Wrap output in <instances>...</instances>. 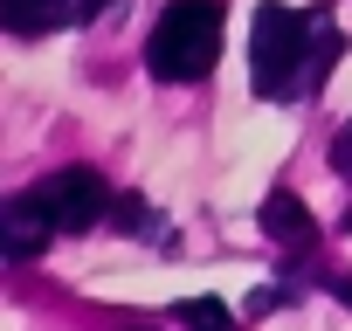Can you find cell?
Wrapping results in <instances>:
<instances>
[{
  "label": "cell",
  "instance_id": "7c38bea8",
  "mask_svg": "<svg viewBox=\"0 0 352 331\" xmlns=\"http://www.w3.org/2000/svg\"><path fill=\"white\" fill-rule=\"evenodd\" d=\"M345 228H352V207H345Z\"/></svg>",
  "mask_w": 352,
  "mask_h": 331
},
{
  "label": "cell",
  "instance_id": "8fae6325",
  "mask_svg": "<svg viewBox=\"0 0 352 331\" xmlns=\"http://www.w3.org/2000/svg\"><path fill=\"white\" fill-rule=\"evenodd\" d=\"M324 283H331V290H338V297L352 304V276H324Z\"/></svg>",
  "mask_w": 352,
  "mask_h": 331
},
{
  "label": "cell",
  "instance_id": "8992f818",
  "mask_svg": "<svg viewBox=\"0 0 352 331\" xmlns=\"http://www.w3.org/2000/svg\"><path fill=\"white\" fill-rule=\"evenodd\" d=\"M49 242H56V228H49L35 207H28V194H14L8 207H0V249H8L14 262H35Z\"/></svg>",
  "mask_w": 352,
  "mask_h": 331
},
{
  "label": "cell",
  "instance_id": "5b68a950",
  "mask_svg": "<svg viewBox=\"0 0 352 331\" xmlns=\"http://www.w3.org/2000/svg\"><path fill=\"white\" fill-rule=\"evenodd\" d=\"M256 221H263V235H276L290 255H311V249H318V214H311L297 194H283V187L256 207Z\"/></svg>",
  "mask_w": 352,
  "mask_h": 331
},
{
  "label": "cell",
  "instance_id": "9c48e42d",
  "mask_svg": "<svg viewBox=\"0 0 352 331\" xmlns=\"http://www.w3.org/2000/svg\"><path fill=\"white\" fill-rule=\"evenodd\" d=\"M290 304V283H263L256 297H249V317H270V310H283Z\"/></svg>",
  "mask_w": 352,
  "mask_h": 331
},
{
  "label": "cell",
  "instance_id": "ba28073f",
  "mask_svg": "<svg viewBox=\"0 0 352 331\" xmlns=\"http://www.w3.org/2000/svg\"><path fill=\"white\" fill-rule=\"evenodd\" d=\"M111 221H118V228H152V235H166V242H173V228H159V221L145 214V201H131V194H118V207H111Z\"/></svg>",
  "mask_w": 352,
  "mask_h": 331
},
{
  "label": "cell",
  "instance_id": "6da1fadb",
  "mask_svg": "<svg viewBox=\"0 0 352 331\" xmlns=\"http://www.w3.org/2000/svg\"><path fill=\"white\" fill-rule=\"evenodd\" d=\"M338 28L331 14H297L283 0L256 8V35H249V69H256V97L270 104H297L318 90V76L338 62Z\"/></svg>",
  "mask_w": 352,
  "mask_h": 331
},
{
  "label": "cell",
  "instance_id": "277c9868",
  "mask_svg": "<svg viewBox=\"0 0 352 331\" xmlns=\"http://www.w3.org/2000/svg\"><path fill=\"white\" fill-rule=\"evenodd\" d=\"M104 8H118V0H0V21L14 35H49V28H76Z\"/></svg>",
  "mask_w": 352,
  "mask_h": 331
},
{
  "label": "cell",
  "instance_id": "3957f363",
  "mask_svg": "<svg viewBox=\"0 0 352 331\" xmlns=\"http://www.w3.org/2000/svg\"><path fill=\"white\" fill-rule=\"evenodd\" d=\"M28 207H35L56 235H83V228H97V221L118 207V194L104 187V173H90V166H63V173H49V180L28 187Z\"/></svg>",
  "mask_w": 352,
  "mask_h": 331
},
{
  "label": "cell",
  "instance_id": "52a82bcc",
  "mask_svg": "<svg viewBox=\"0 0 352 331\" xmlns=\"http://www.w3.org/2000/svg\"><path fill=\"white\" fill-rule=\"evenodd\" d=\"M173 317H180L187 331H235V310L221 297H187V304H173Z\"/></svg>",
  "mask_w": 352,
  "mask_h": 331
},
{
  "label": "cell",
  "instance_id": "30bf717a",
  "mask_svg": "<svg viewBox=\"0 0 352 331\" xmlns=\"http://www.w3.org/2000/svg\"><path fill=\"white\" fill-rule=\"evenodd\" d=\"M331 166H338V173H345V180H352V124H345V131H338V138H331Z\"/></svg>",
  "mask_w": 352,
  "mask_h": 331
},
{
  "label": "cell",
  "instance_id": "7a4b0ae2",
  "mask_svg": "<svg viewBox=\"0 0 352 331\" xmlns=\"http://www.w3.org/2000/svg\"><path fill=\"white\" fill-rule=\"evenodd\" d=\"M221 0H166V14L152 21V42H145V69L159 83H201L214 62H221Z\"/></svg>",
  "mask_w": 352,
  "mask_h": 331
}]
</instances>
